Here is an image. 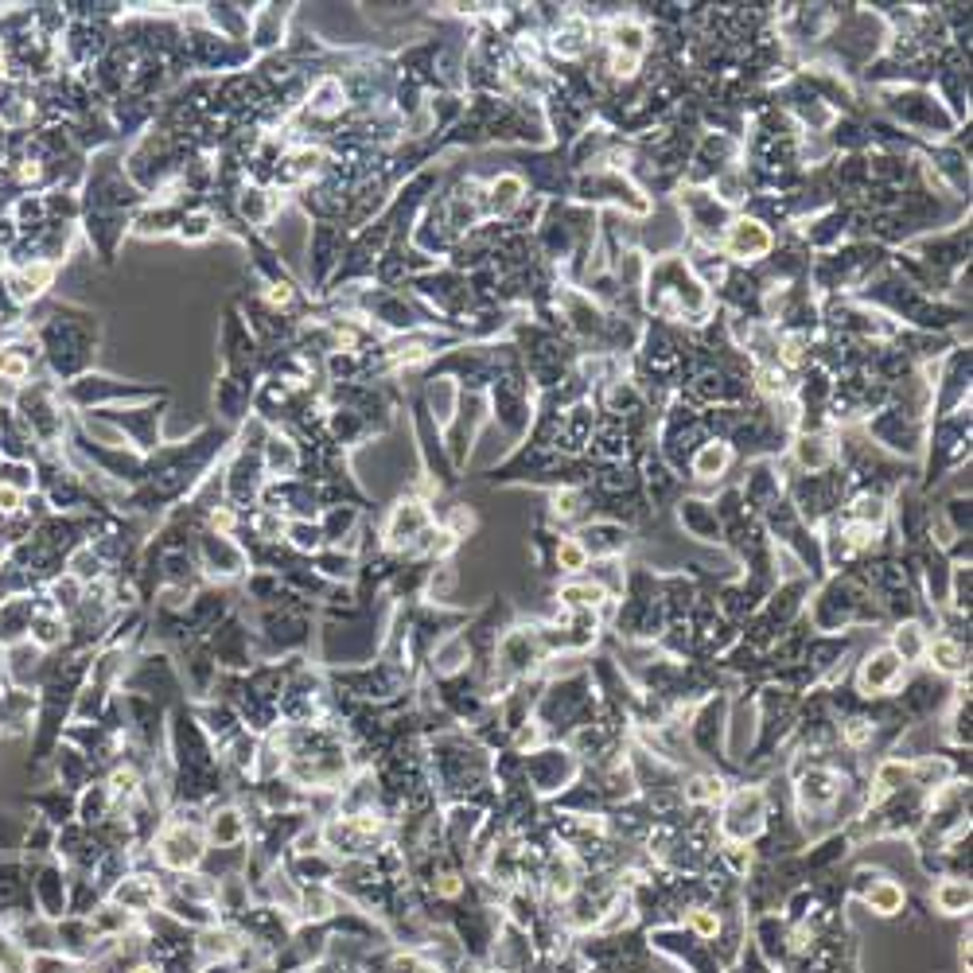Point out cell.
<instances>
[{"mask_svg":"<svg viewBox=\"0 0 973 973\" xmlns=\"http://www.w3.org/2000/svg\"><path fill=\"white\" fill-rule=\"evenodd\" d=\"M923 658L931 662V670L946 674V678H966V674H970V643H958V639H950V635L931 639Z\"/></svg>","mask_w":973,"mask_h":973,"instance_id":"obj_26","label":"cell"},{"mask_svg":"<svg viewBox=\"0 0 973 973\" xmlns=\"http://www.w3.org/2000/svg\"><path fill=\"white\" fill-rule=\"evenodd\" d=\"M156 849V861L172 872H191V868L203 865L207 857V833L195 826V822H180V818H168L164 829L156 833L152 841Z\"/></svg>","mask_w":973,"mask_h":973,"instance_id":"obj_9","label":"cell"},{"mask_svg":"<svg viewBox=\"0 0 973 973\" xmlns=\"http://www.w3.org/2000/svg\"><path fill=\"white\" fill-rule=\"evenodd\" d=\"M526 199H530V187L514 168H506V172L487 180V218L491 222H510Z\"/></svg>","mask_w":973,"mask_h":973,"instance_id":"obj_19","label":"cell"},{"mask_svg":"<svg viewBox=\"0 0 973 973\" xmlns=\"http://www.w3.org/2000/svg\"><path fill=\"white\" fill-rule=\"evenodd\" d=\"M90 973H102V970H90Z\"/></svg>","mask_w":973,"mask_h":973,"instance_id":"obj_39","label":"cell"},{"mask_svg":"<svg viewBox=\"0 0 973 973\" xmlns=\"http://www.w3.org/2000/svg\"><path fill=\"white\" fill-rule=\"evenodd\" d=\"M257 4H199L203 24L230 43H250V20Z\"/></svg>","mask_w":973,"mask_h":973,"instance_id":"obj_22","label":"cell"},{"mask_svg":"<svg viewBox=\"0 0 973 973\" xmlns=\"http://www.w3.org/2000/svg\"><path fill=\"white\" fill-rule=\"evenodd\" d=\"M164 409H168V397L145 401V405H125V409H94V413H86V417L106 421L109 429L121 436L129 448H137L141 456H152V452L164 448V436H160Z\"/></svg>","mask_w":973,"mask_h":973,"instance_id":"obj_6","label":"cell"},{"mask_svg":"<svg viewBox=\"0 0 973 973\" xmlns=\"http://www.w3.org/2000/svg\"><path fill=\"white\" fill-rule=\"evenodd\" d=\"M526 775L541 794L565 791V783H573V775H577V759L565 748H538L526 763Z\"/></svg>","mask_w":973,"mask_h":973,"instance_id":"obj_17","label":"cell"},{"mask_svg":"<svg viewBox=\"0 0 973 973\" xmlns=\"http://www.w3.org/2000/svg\"><path fill=\"white\" fill-rule=\"evenodd\" d=\"M717 250H721L732 265H748V269H756V265L767 261V253L775 250V234H771L763 222H756V218L736 215L732 222H728V230H724V238Z\"/></svg>","mask_w":973,"mask_h":973,"instance_id":"obj_11","label":"cell"},{"mask_svg":"<svg viewBox=\"0 0 973 973\" xmlns=\"http://www.w3.org/2000/svg\"><path fill=\"white\" fill-rule=\"evenodd\" d=\"M573 538L584 545L588 561H608V557H623V549L631 545V526L612 522V518H592L584 522Z\"/></svg>","mask_w":973,"mask_h":973,"instance_id":"obj_18","label":"cell"},{"mask_svg":"<svg viewBox=\"0 0 973 973\" xmlns=\"http://www.w3.org/2000/svg\"><path fill=\"white\" fill-rule=\"evenodd\" d=\"M865 903L876 911V915H884V919H892V915H900L903 903H907V892H903V884H896V880H876L872 888L865 892Z\"/></svg>","mask_w":973,"mask_h":973,"instance_id":"obj_31","label":"cell"},{"mask_svg":"<svg viewBox=\"0 0 973 973\" xmlns=\"http://www.w3.org/2000/svg\"><path fill=\"white\" fill-rule=\"evenodd\" d=\"M24 320L36 331L39 351H43V374L51 382L67 386V382L94 370L98 347H102V324L90 308L59 304V300L47 296Z\"/></svg>","mask_w":973,"mask_h":973,"instance_id":"obj_1","label":"cell"},{"mask_svg":"<svg viewBox=\"0 0 973 973\" xmlns=\"http://www.w3.org/2000/svg\"><path fill=\"white\" fill-rule=\"evenodd\" d=\"M218 359H222V374L242 382V386H257L265 374V351L253 339L250 324L242 320L238 304L226 308L222 316V331H218Z\"/></svg>","mask_w":973,"mask_h":973,"instance_id":"obj_5","label":"cell"},{"mask_svg":"<svg viewBox=\"0 0 973 973\" xmlns=\"http://www.w3.org/2000/svg\"><path fill=\"white\" fill-rule=\"evenodd\" d=\"M903 682H907V662L892 647H876L872 654H865V662L857 670V689L865 697H892Z\"/></svg>","mask_w":973,"mask_h":973,"instance_id":"obj_16","label":"cell"},{"mask_svg":"<svg viewBox=\"0 0 973 973\" xmlns=\"http://www.w3.org/2000/svg\"><path fill=\"white\" fill-rule=\"evenodd\" d=\"M133 973H156V966H137Z\"/></svg>","mask_w":973,"mask_h":973,"instance_id":"obj_38","label":"cell"},{"mask_svg":"<svg viewBox=\"0 0 973 973\" xmlns=\"http://www.w3.org/2000/svg\"><path fill=\"white\" fill-rule=\"evenodd\" d=\"M732 464H736V452L724 444V440H705V444H697V452L689 456V479H697V483H721L724 475L732 471Z\"/></svg>","mask_w":973,"mask_h":973,"instance_id":"obj_24","label":"cell"},{"mask_svg":"<svg viewBox=\"0 0 973 973\" xmlns=\"http://www.w3.org/2000/svg\"><path fill=\"white\" fill-rule=\"evenodd\" d=\"M24 491H16L12 483H0V518H16L24 510Z\"/></svg>","mask_w":973,"mask_h":973,"instance_id":"obj_37","label":"cell"},{"mask_svg":"<svg viewBox=\"0 0 973 973\" xmlns=\"http://www.w3.org/2000/svg\"><path fill=\"white\" fill-rule=\"evenodd\" d=\"M724 861H728V868L736 872V876H744L748 868H752V849L744 845V841H724Z\"/></svg>","mask_w":973,"mask_h":973,"instance_id":"obj_35","label":"cell"},{"mask_svg":"<svg viewBox=\"0 0 973 973\" xmlns=\"http://www.w3.org/2000/svg\"><path fill=\"white\" fill-rule=\"evenodd\" d=\"M203 833H207V841H215L218 849H238L250 837V818L238 806H218V810H211Z\"/></svg>","mask_w":973,"mask_h":973,"instance_id":"obj_25","label":"cell"},{"mask_svg":"<svg viewBox=\"0 0 973 973\" xmlns=\"http://www.w3.org/2000/svg\"><path fill=\"white\" fill-rule=\"evenodd\" d=\"M935 903L942 915H962L970 907V880H942L935 888Z\"/></svg>","mask_w":973,"mask_h":973,"instance_id":"obj_34","label":"cell"},{"mask_svg":"<svg viewBox=\"0 0 973 973\" xmlns=\"http://www.w3.org/2000/svg\"><path fill=\"white\" fill-rule=\"evenodd\" d=\"M545 884H549V892L557 896V900H569L573 892H577V868H573V857H549V865H545Z\"/></svg>","mask_w":973,"mask_h":973,"instance_id":"obj_33","label":"cell"},{"mask_svg":"<svg viewBox=\"0 0 973 973\" xmlns=\"http://www.w3.org/2000/svg\"><path fill=\"white\" fill-rule=\"evenodd\" d=\"M783 460L798 475H822V471L837 468V436H833V429L794 433L787 452H783Z\"/></svg>","mask_w":973,"mask_h":973,"instance_id":"obj_14","label":"cell"},{"mask_svg":"<svg viewBox=\"0 0 973 973\" xmlns=\"http://www.w3.org/2000/svg\"><path fill=\"white\" fill-rule=\"evenodd\" d=\"M261 464H265L269 479H292V475H300V464H304L300 444L285 429H273V433L265 436V444H261Z\"/></svg>","mask_w":973,"mask_h":973,"instance_id":"obj_23","label":"cell"},{"mask_svg":"<svg viewBox=\"0 0 973 973\" xmlns=\"http://www.w3.org/2000/svg\"><path fill=\"white\" fill-rule=\"evenodd\" d=\"M970 374H973V351L970 343L950 347L935 362V394H931V421L946 417L962 405H970Z\"/></svg>","mask_w":973,"mask_h":973,"instance_id":"obj_8","label":"cell"},{"mask_svg":"<svg viewBox=\"0 0 973 973\" xmlns=\"http://www.w3.org/2000/svg\"><path fill=\"white\" fill-rule=\"evenodd\" d=\"M215 234H218V218L207 203L195 207V211H187L180 222V230H176V238H180L183 246H203V242H211Z\"/></svg>","mask_w":973,"mask_h":973,"instance_id":"obj_30","label":"cell"},{"mask_svg":"<svg viewBox=\"0 0 973 973\" xmlns=\"http://www.w3.org/2000/svg\"><path fill=\"white\" fill-rule=\"evenodd\" d=\"M63 390V401L71 413H94V409H125V405H145V401H160L168 397V386H152V382H129V378H113L102 370H90L82 378H74Z\"/></svg>","mask_w":973,"mask_h":973,"instance_id":"obj_4","label":"cell"},{"mask_svg":"<svg viewBox=\"0 0 973 973\" xmlns=\"http://www.w3.org/2000/svg\"><path fill=\"white\" fill-rule=\"evenodd\" d=\"M689 927H693V935L697 938H717L721 919H717V911H693V915H689Z\"/></svg>","mask_w":973,"mask_h":973,"instance_id":"obj_36","label":"cell"},{"mask_svg":"<svg viewBox=\"0 0 973 973\" xmlns=\"http://www.w3.org/2000/svg\"><path fill=\"white\" fill-rule=\"evenodd\" d=\"M292 24H296V4H257L250 20V51L257 59L281 51Z\"/></svg>","mask_w":973,"mask_h":973,"instance_id":"obj_15","label":"cell"},{"mask_svg":"<svg viewBox=\"0 0 973 973\" xmlns=\"http://www.w3.org/2000/svg\"><path fill=\"white\" fill-rule=\"evenodd\" d=\"M347 242L351 238L343 234L339 222H312V234H308V281H312V289L320 296H324L327 281L335 277Z\"/></svg>","mask_w":973,"mask_h":973,"instance_id":"obj_12","label":"cell"},{"mask_svg":"<svg viewBox=\"0 0 973 973\" xmlns=\"http://www.w3.org/2000/svg\"><path fill=\"white\" fill-rule=\"evenodd\" d=\"M674 510H678V526H682L689 538L709 541V545H721L724 541V526H721V518H717V510H713L709 499H701V495H682V499L674 503Z\"/></svg>","mask_w":973,"mask_h":973,"instance_id":"obj_20","label":"cell"},{"mask_svg":"<svg viewBox=\"0 0 973 973\" xmlns=\"http://www.w3.org/2000/svg\"><path fill=\"white\" fill-rule=\"evenodd\" d=\"M113 900H117V907H125V911H152L160 903V884L152 876H129L125 884H117Z\"/></svg>","mask_w":973,"mask_h":973,"instance_id":"obj_27","label":"cell"},{"mask_svg":"<svg viewBox=\"0 0 973 973\" xmlns=\"http://www.w3.org/2000/svg\"><path fill=\"white\" fill-rule=\"evenodd\" d=\"M872 109L888 117L896 129L915 137L919 145H942L958 129V121L946 113L931 86H884L872 90Z\"/></svg>","mask_w":973,"mask_h":973,"instance_id":"obj_2","label":"cell"},{"mask_svg":"<svg viewBox=\"0 0 973 973\" xmlns=\"http://www.w3.org/2000/svg\"><path fill=\"white\" fill-rule=\"evenodd\" d=\"M767 829V791L763 787H736L724 794L721 810V837L724 841H756Z\"/></svg>","mask_w":973,"mask_h":973,"instance_id":"obj_10","label":"cell"},{"mask_svg":"<svg viewBox=\"0 0 973 973\" xmlns=\"http://www.w3.org/2000/svg\"><path fill=\"white\" fill-rule=\"evenodd\" d=\"M491 425V405H487V394H471V390H464L460 394V405H456V417L448 421V429H444V452H448V460H452V468L468 471V460L471 452H475V444H479V436H483V429Z\"/></svg>","mask_w":973,"mask_h":973,"instance_id":"obj_7","label":"cell"},{"mask_svg":"<svg viewBox=\"0 0 973 973\" xmlns=\"http://www.w3.org/2000/svg\"><path fill=\"white\" fill-rule=\"evenodd\" d=\"M195 561L211 580H238L250 573V557L242 549L238 538H222V534H199L195 538Z\"/></svg>","mask_w":973,"mask_h":973,"instance_id":"obj_13","label":"cell"},{"mask_svg":"<svg viewBox=\"0 0 973 973\" xmlns=\"http://www.w3.org/2000/svg\"><path fill=\"white\" fill-rule=\"evenodd\" d=\"M588 565H592V561H588L584 545H580L573 534L557 541V549H553V573H565V577H584V569H588Z\"/></svg>","mask_w":973,"mask_h":973,"instance_id":"obj_32","label":"cell"},{"mask_svg":"<svg viewBox=\"0 0 973 973\" xmlns=\"http://www.w3.org/2000/svg\"><path fill=\"white\" fill-rule=\"evenodd\" d=\"M724 779L717 771H697L682 783V802L685 806H717L724 798Z\"/></svg>","mask_w":973,"mask_h":973,"instance_id":"obj_28","label":"cell"},{"mask_svg":"<svg viewBox=\"0 0 973 973\" xmlns=\"http://www.w3.org/2000/svg\"><path fill=\"white\" fill-rule=\"evenodd\" d=\"M215 413L222 429L238 433L253 417V386H242V382H234V378L222 374L215 386Z\"/></svg>","mask_w":973,"mask_h":973,"instance_id":"obj_21","label":"cell"},{"mask_svg":"<svg viewBox=\"0 0 973 973\" xmlns=\"http://www.w3.org/2000/svg\"><path fill=\"white\" fill-rule=\"evenodd\" d=\"M12 409L24 421V429L32 433L39 452H63L67 448V433H71L74 413L67 409V401H63L59 382H51L47 374L32 378L28 386L16 390Z\"/></svg>","mask_w":973,"mask_h":973,"instance_id":"obj_3","label":"cell"},{"mask_svg":"<svg viewBox=\"0 0 973 973\" xmlns=\"http://www.w3.org/2000/svg\"><path fill=\"white\" fill-rule=\"evenodd\" d=\"M927 643H931V635L923 631V623H915V619H903V623H896V631H892V643H888V647L896 650L903 662L911 666V662H923V654H927Z\"/></svg>","mask_w":973,"mask_h":973,"instance_id":"obj_29","label":"cell"}]
</instances>
